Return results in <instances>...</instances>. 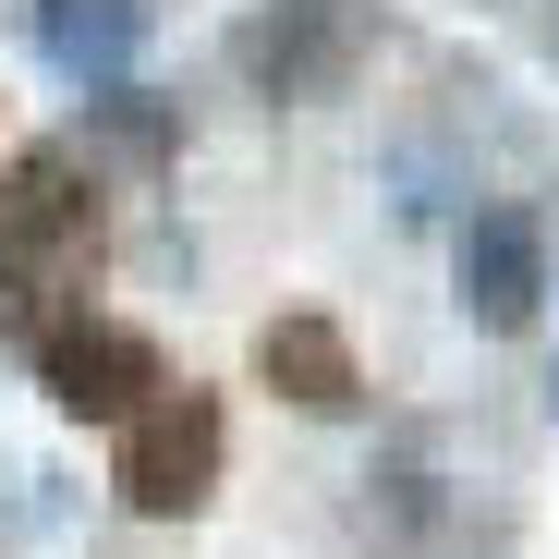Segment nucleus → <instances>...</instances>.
<instances>
[{
	"label": "nucleus",
	"instance_id": "10",
	"mask_svg": "<svg viewBox=\"0 0 559 559\" xmlns=\"http://www.w3.org/2000/svg\"><path fill=\"white\" fill-rule=\"evenodd\" d=\"M547 402H559V378H547Z\"/></svg>",
	"mask_w": 559,
	"mask_h": 559
},
{
	"label": "nucleus",
	"instance_id": "8",
	"mask_svg": "<svg viewBox=\"0 0 559 559\" xmlns=\"http://www.w3.org/2000/svg\"><path fill=\"white\" fill-rule=\"evenodd\" d=\"M146 49V0H37V61L61 85H122Z\"/></svg>",
	"mask_w": 559,
	"mask_h": 559
},
{
	"label": "nucleus",
	"instance_id": "3",
	"mask_svg": "<svg viewBox=\"0 0 559 559\" xmlns=\"http://www.w3.org/2000/svg\"><path fill=\"white\" fill-rule=\"evenodd\" d=\"M219 462H231V426H219V402H207V390H158V402L122 426L110 487H122V511H146V523H182V511H207Z\"/></svg>",
	"mask_w": 559,
	"mask_h": 559
},
{
	"label": "nucleus",
	"instance_id": "9",
	"mask_svg": "<svg viewBox=\"0 0 559 559\" xmlns=\"http://www.w3.org/2000/svg\"><path fill=\"white\" fill-rule=\"evenodd\" d=\"M547 61H559V13H547Z\"/></svg>",
	"mask_w": 559,
	"mask_h": 559
},
{
	"label": "nucleus",
	"instance_id": "6",
	"mask_svg": "<svg viewBox=\"0 0 559 559\" xmlns=\"http://www.w3.org/2000/svg\"><path fill=\"white\" fill-rule=\"evenodd\" d=\"M73 158L85 170H134V182H158L170 158H182V98H158V85H85V134H73Z\"/></svg>",
	"mask_w": 559,
	"mask_h": 559
},
{
	"label": "nucleus",
	"instance_id": "2",
	"mask_svg": "<svg viewBox=\"0 0 559 559\" xmlns=\"http://www.w3.org/2000/svg\"><path fill=\"white\" fill-rule=\"evenodd\" d=\"M365 49H378V0H267V13L231 37V73L255 85V98L305 110V98H341V85L365 73Z\"/></svg>",
	"mask_w": 559,
	"mask_h": 559
},
{
	"label": "nucleus",
	"instance_id": "7",
	"mask_svg": "<svg viewBox=\"0 0 559 559\" xmlns=\"http://www.w3.org/2000/svg\"><path fill=\"white\" fill-rule=\"evenodd\" d=\"M255 378L293 402V414H353L365 402V365H353V341L329 317H267L255 329Z\"/></svg>",
	"mask_w": 559,
	"mask_h": 559
},
{
	"label": "nucleus",
	"instance_id": "4",
	"mask_svg": "<svg viewBox=\"0 0 559 559\" xmlns=\"http://www.w3.org/2000/svg\"><path fill=\"white\" fill-rule=\"evenodd\" d=\"M37 390L73 414V426H134L170 378H158V341L122 329V317H61L37 329Z\"/></svg>",
	"mask_w": 559,
	"mask_h": 559
},
{
	"label": "nucleus",
	"instance_id": "1",
	"mask_svg": "<svg viewBox=\"0 0 559 559\" xmlns=\"http://www.w3.org/2000/svg\"><path fill=\"white\" fill-rule=\"evenodd\" d=\"M98 170L73 146H25L0 182V329H61L85 317V280H98Z\"/></svg>",
	"mask_w": 559,
	"mask_h": 559
},
{
	"label": "nucleus",
	"instance_id": "5",
	"mask_svg": "<svg viewBox=\"0 0 559 559\" xmlns=\"http://www.w3.org/2000/svg\"><path fill=\"white\" fill-rule=\"evenodd\" d=\"M450 280H462V317L475 329H523L547 305V219L535 207H475L450 231Z\"/></svg>",
	"mask_w": 559,
	"mask_h": 559
}]
</instances>
